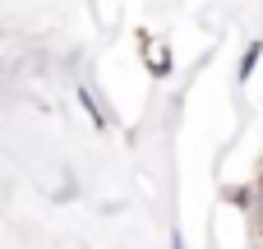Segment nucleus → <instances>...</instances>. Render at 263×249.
Segmentation results:
<instances>
[{
	"mask_svg": "<svg viewBox=\"0 0 263 249\" xmlns=\"http://www.w3.org/2000/svg\"><path fill=\"white\" fill-rule=\"evenodd\" d=\"M254 245L263 249V176H259V185H254Z\"/></svg>",
	"mask_w": 263,
	"mask_h": 249,
	"instance_id": "obj_1",
	"label": "nucleus"
}]
</instances>
